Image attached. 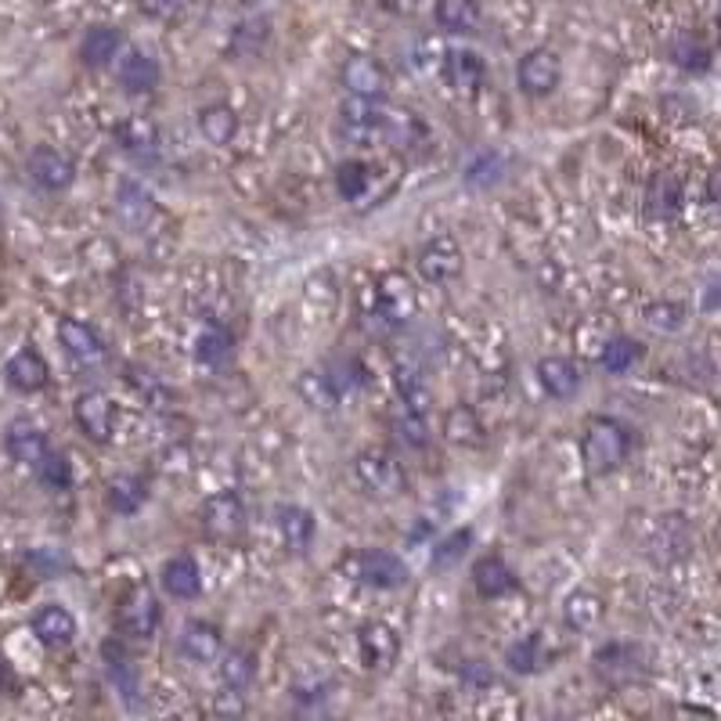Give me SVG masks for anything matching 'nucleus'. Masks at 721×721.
<instances>
[{"mask_svg":"<svg viewBox=\"0 0 721 721\" xmlns=\"http://www.w3.org/2000/svg\"><path fill=\"white\" fill-rule=\"evenodd\" d=\"M159 79H162V70H159V62L152 59V54H145V51L119 54L116 84L124 87L130 98H145V94H152L159 87Z\"/></svg>","mask_w":721,"mask_h":721,"instance_id":"nucleus-14","label":"nucleus"},{"mask_svg":"<svg viewBox=\"0 0 721 721\" xmlns=\"http://www.w3.org/2000/svg\"><path fill=\"white\" fill-rule=\"evenodd\" d=\"M275 523H278V534H282V545L289 549L293 555H307L310 545L318 538V523L304 506H278L275 509Z\"/></svg>","mask_w":721,"mask_h":721,"instance_id":"nucleus-17","label":"nucleus"},{"mask_svg":"<svg viewBox=\"0 0 721 721\" xmlns=\"http://www.w3.org/2000/svg\"><path fill=\"white\" fill-rule=\"evenodd\" d=\"M383 4H386L390 11H415L418 0H383Z\"/></svg>","mask_w":721,"mask_h":721,"instance_id":"nucleus-59","label":"nucleus"},{"mask_svg":"<svg viewBox=\"0 0 721 721\" xmlns=\"http://www.w3.org/2000/svg\"><path fill=\"white\" fill-rule=\"evenodd\" d=\"M33 635H36L47 649L70 646L73 638H76V617H73L65 606L47 603V606H40L36 614H33Z\"/></svg>","mask_w":721,"mask_h":721,"instance_id":"nucleus-25","label":"nucleus"},{"mask_svg":"<svg viewBox=\"0 0 721 721\" xmlns=\"http://www.w3.org/2000/svg\"><path fill=\"white\" fill-rule=\"evenodd\" d=\"M202 530H206L210 538L216 541H231L238 538L242 530H246V506H242V498L235 491H216L202 501Z\"/></svg>","mask_w":721,"mask_h":721,"instance_id":"nucleus-8","label":"nucleus"},{"mask_svg":"<svg viewBox=\"0 0 721 721\" xmlns=\"http://www.w3.org/2000/svg\"><path fill=\"white\" fill-rule=\"evenodd\" d=\"M138 4H141V15H148V19H170V15H177L181 0H138Z\"/></svg>","mask_w":721,"mask_h":721,"instance_id":"nucleus-55","label":"nucleus"},{"mask_svg":"<svg viewBox=\"0 0 721 721\" xmlns=\"http://www.w3.org/2000/svg\"><path fill=\"white\" fill-rule=\"evenodd\" d=\"M603 614H606L603 598H598L595 592H584V589L570 592V595H566V603H563V621H566V628H570V632H577V635L598 628V621H603Z\"/></svg>","mask_w":721,"mask_h":721,"instance_id":"nucleus-32","label":"nucleus"},{"mask_svg":"<svg viewBox=\"0 0 721 721\" xmlns=\"http://www.w3.org/2000/svg\"><path fill=\"white\" fill-rule=\"evenodd\" d=\"M372 188V170H369V162H361V159H347V162H339L336 167V192L343 195L347 202H358L364 192Z\"/></svg>","mask_w":721,"mask_h":721,"instance_id":"nucleus-43","label":"nucleus"},{"mask_svg":"<svg viewBox=\"0 0 721 721\" xmlns=\"http://www.w3.org/2000/svg\"><path fill=\"white\" fill-rule=\"evenodd\" d=\"M25 173L36 188L44 192H65L76 181V162L54 145H36L30 159H25Z\"/></svg>","mask_w":721,"mask_h":721,"instance_id":"nucleus-9","label":"nucleus"},{"mask_svg":"<svg viewBox=\"0 0 721 721\" xmlns=\"http://www.w3.org/2000/svg\"><path fill=\"white\" fill-rule=\"evenodd\" d=\"M401 404L404 407H412V412L418 415H426V407H430V390L423 383V375L418 372H401Z\"/></svg>","mask_w":721,"mask_h":721,"instance_id":"nucleus-53","label":"nucleus"},{"mask_svg":"<svg viewBox=\"0 0 721 721\" xmlns=\"http://www.w3.org/2000/svg\"><path fill=\"white\" fill-rule=\"evenodd\" d=\"M336 574H343L353 584H364V589H379V592H393L407 584V563L401 555H393L386 549H353L343 552V560L336 563Z\"/></svg>","mask_w":721,"mask_h":721,"instance_id":"nucleus-1","label":"nucleus"},{"mask_svg":"<svg viewBox=\"0 0 721 721\" xmlns=\"http://www.w3.org/2000/svg\"><path fill=\"white\" fill-rule=\"evenodd\" d=\"M195 124H199V134L206 138L210 145H231L238 138V113L231 105L224 102H213V105H202L199 108V116H195Z\"/></svg>","mask_w":721,"mask_h":721,"instance_id":"nucleus-28","label":"nucleus"},{"mask_svg":"<svg viewBox=\"0 0 721 721\" xmlns=\"http://www.w3.org/2000/svg\"><path fill=\"white\" fill-rule=\"evenodd\" d=\"M444 441L455 447H484V423L469 404H455L444 415Z\"/></svg>","mask_w":721,"mask_h":721,"instance_id":"nucleus-34","label":"nucleus"},{"mask_svg":"<svg viewBox=\"0 0 721 721\" xmlns=\"http://www.w3.org/2000/svg\"><path fill=\"white\" fill-rule=\"evenodd\" d=\"M119 51H124V33L116 25H91L84 40H79V59H84L87 70L113 65L119 59Z\"/></svg>","mask_w":721,"mask_h":721,"instance_id":"nucleus-26","label":"nucleus"},{"mask_svg":"<svg viewBox=\"0 0 721 721\" xmlns=\"http://www.w3.org/2000/svg\"><path fill=\"white\" fill-rule=\"evenodd\" d=\"M267 44H271V22L264 15L242 19L235 30H231V51L242 54V59H256Z\"/></svg>","mask_w":721,"mask_h":721,"instance_id":"nucleus-40","label":"nucleus"},{"mask_svg":"<svg viewBox=\"0 0 721 721\" xmlns=\"http://www.w3.org/2000/svg\"><path fill=\"white\" fill-rule=\"evenodd\" d=\"M379 134H383V138L393 141V145L407 148V145L418 138V134H423V124H418L415 113H407V108H390V105H386L383 127H379Z\"/></svg>","mask_w":721,"mask_h":721,"instance_id":"nucleus-44","label":"nucleus"},{"mask_svg":"<svg viewBox=\"0 0 721 721\" xmlns=\"http://www.w3.org/2000/svg\"><path fill=\"white\" fill-rule=\"evenodd\" d=\"M506 156L498 152V148H484V152H476L469 162H466V184L469 188H495L506 181Z\"/></svg>","mask_w":721,"mask_h":721,"instance_id":"nucleus-39","label":"nucleus"},{"mask_svg":"<svg viewBox=\"0 0 721 721\" xmlns=\"http://www.w3.org/2000/svg\"><path fill=\"white\" fill-rule=\"evenodd\" d=\"M4 379L15 393H40L51 383V369L33 347H22L19 353H11V358H8Z\"/></svg>","mask_w":721,"mask_h":721,"instance_id":"nucleus-16","label":"nucleus"},{"mask_svg":"<svg viewBox=\"0 0 721 721\" xmlns=\"http://www.w3.org/2000/svg\"><path fill=\"white\" fill-rule=\"evenodd\" d=\"M390 430H393V437L404 441L407 447H423L426 437H430L426 415H418V412H412V407H404V404L390 415Z\"/></svg>","mask_w":721,"mask_h":721,"instance_id":"nucleus-47","label":"nucleus"},{"mask_svg":"<svg viewBox=\"0 0 721 721\" xmlns=\"http://www.w3.org/2000/svg\"><path fill=\"white\" fill-rule=\"evenodd\" d=\"M36 476H40V484L51 487V491H65V487L73 484V462H70V455L47 452L44 458H40Z\"/></svg>","mask_w":721,"mask_h":721,"instance_id":"nucleus-50","label":"nucleus"},{"mask_svg":"<svg viewBox=\"0 0 721 721\" xmlns=\"http://www.w3.org/2000/svg\"><path fill=\"white\" fill-rule=\"evenodd\" d=\"M549 664V649H545V635H523L506 649V668L512 675H541Z\"/></svg>","mask_w":721,"mask_h":721,"instance_id":"nucleus-31","label":"nucleus"},{"mask_svg":"<svg viewBox=\"0 0 721 721\" xmlns=\"http://www.w3.org/2000/svg\"><path fill=\"white\" fill-rule=\"evenodd\" d=\"M116 206H119V216H124L130 227H145L156 216V199L148 195L141 184H134V181H127L124 188H119Z\"/></svg>","mask_w":721,"mask_h":721,"instance_id":"nucleus-41","label":"nucleus"},{"mask_svg":"<svg viewBox=\"0 0 721 721\" xmlns=\"http://www.w3.org/2000/svg\"><path fill=\"white\" fill-rule=\"evenodd\" d=\"M25 566H30V574L51 581L59 574H70L73 563L62 549H33V552H25Z\"/></svg>","mask_w":721,"mask_h":721,"instance_id":"nucleus-51","label":"nucleus"},{"mask_svg":"<svg viewBox=\"0 0 721 721\" xmlns=\"http://www.w3.org/2000/svg\"><path fill=\"white\" fill-rule=\"evenodd\" d=\"M462 264H466V256H462V246L452 235L430 238L426 246L418 250V256H415L418 278L430 282V285H447L452 278H458L462 275Z\"/></svg>","mask_w":721,"mask_h":721,"instance_id":"nucleus-7","label":"nucleus"},{"mask_svg":"<svg viewBox=\"0 0 721 721\" xmlns=\"http://www.w3.org/2000/svg\"><path fill=\"white\" fill-rule=\"evenodd\" d=\"M433 19L444 33H473L476 25H480L484 11H480V0H437V8H433Z\"/></svg>","mask_w":721,"mask_h":721,"instance_id":"nucleus-33","label":"nucleus"},{"mask_svg":"<svg viewBox=\"0 0 721 721\" xmlns=\"http://www.w3.org/2000/svg\"><path fill=\"white\" fill-rule=\"evenodd\" d=\"M375 307H379V315H383L386 321H404V318H412L415 315V289H412V282H407L404 275H397V271H390V275L379 278L375 285Z\"/></svg>","mask_w":721,"mask_h":721,"instance_id":"nucleus-19","label":"nucleus"},{"mask_svg":"<svg viewBox=\"0 0 721 721\" xmlns=\"http://www.w3.org/2000/svg\"><path fill=\"white\" fill-rule=\"evenodd\" d=\"M216 714H221L224 721H238L242 718V692L224 689L221 697H216Z\"/></svg>","mask_w":721,"mask_h":721,"instance_id":"nucleus-54","label":"nucleus"},{"mask_svg":"<svg viewBox=\"0 0 721 721\" xmlns=\"http://www.w3.org/2000/svg\"><path fill=\"white\" fill-rule=\"evenodd\" d=\"M59 343H62V350L70 353L76 364H87V369H94V364L105 361L102 336L94 332L87 321H79V318H59Z\"/></svg>","mask_w":721,"mask_h":721,"instance_id":"nucleus-15","label":"nucleus"},{"mask_svg":"<svg viewBox=\"0 0 721 721\" xmlns=\"http://www.w3.org/2000/svg\"><path fill=\"white\" fill-rule=\"evenodd\" d=\"M444 76L455 91H480L487 76V62L469 47H455L444 54Z\"/></svg>","mask_w":721,"mask_h":721,"instance_id":"nucleus-27","label":"nucleus"},{"mask_svg":"<svg viewBox=\"0 0 721 721\" xmlns=\"http://www.w3.org/2000/svg\"><path fill=\"white\" fill-rule=\"evenodd\" d=\"M231 358V339L221 329H210L195 339V361L206 364V369H224Z\"/></svg>","mask_w":721,"mask_h":721,"instance_id":"nucleus-49","label":"nucleus"},{"mask_svg":"<svg viewBox=\"0 0 721 721\" xmlns=\"http://www.w3.org/2000/svg\"><path fill=\"white\" fill-rule=\"evenodd\" d=\"M358 646H361V660L369 671H390L397 664V653H401V638L397 632L390 628L383 621H369L361 624L358 632Z\"/></svg>","mask_w":721,"mask_h":721,"instance_id":"nucleus-13","label":"nucleus"},{"mask_svg":"<svg viewBox=\"0 0 721 721\" xmlns=\"http://www.w3.org/2000/svg\"><path fill=\"white\" fill-rule=\"evenodd\" d=\"M343 87L350 91V98L383 102L390 91V73L372 54H353V59L343 62Z\"/></svg>","mask_w":721,"mask_h":721,"instance_id":"nucleus-11","label":"nucleus"},{"mask_svg":"<svg viewBox=\"0 0 721 721\" xmlns=\"http://www.w3.org/2000/svg\"><path fill=\"white\" fill-rule=\"evenodd\" d=\"M105 501L116 516H134L148 501V487H145L141 476L124 473V476H116V480H108Z\"/></svg>","mask_w":721,"mask_h":721,"instance_id":"nucleus-35","label":"nucleus"},{"mask_svg":"<svg viewBox=\"0 0 721 721\" xmlns=\"http://www.w3.org/2000/svg\"><path fill=\"white\" fill-rule=\"evenodd\" d=\"M563 79V62L560 54L549 47H534L527 51L520 62H516V84L527 94V98H549V94L560 87Z\"/></svg>","mask_w":721,"mask_h":721,"instance_id":"nucleus-6","label":"nucleus"},{"mask_svg":"<svg viewBox=\"0 0 721 721\" xmlns=\"http://www.w3.org/2000/svg\"><path fill=\"white\" fill-rule=\"evenodd\" d=\"M383 113H386V102H369V98H343L339 105V119L350 134L358 138H375L379 127H383Z\"/></svg>","mask_w":721,"mask_h":721,"instance_id":"nucleus-29","label":"nucleus"},{"mask_svg":"<svg viewBox=\"0 0 721 721\" xmlns=\"http://www.w3.org/2000/svg\"><path fill=\"white\" fill-rule=\"evenodd\" d=\"M159 584L170 598H177V603H192V598L202 595V570L192 555H173V560L162 563Z\"/></svg>","mask_w":721,"mask_h":721,"instance_id":"nucleus-18","label":"nucleus"},{"mask_svg":"<svg viewBox=\"0 0 721 721\" xmlns=\"http://www.w3.org/2000/svg\"><path fill=\"white\" fill-rule=\"evenodd\" d=\"M116 141L134 159H156V152H159V130H156L152 119H145V116L124 119L116 130Z\"/></svg>","mask_w":721,"mask_h":721,"instance_id":"nucleus-30","label":"nucleus"},{"mask_svg":"<svg viewBox=\"0 0 721 721\" xmlns=\"http://www.w3.org/2000/svg\"><path fill=\"white\" fill-rule=\"evenodd\" d=\"M15 689H19L15 671H11V664H8V660H0V692H15Z\"/></svg>","mask_w":721,"mask_h":721,"instance_id":"nucleus-57","label":"nucleus"},{"mask_svg":"<svg viewBox=\"0 0 721 721\" xmlns=\"http://www.w3.org/2000/svg\"><path fill=\"white\" fill-rule=\"evenodd\" d=\"M678 527H657V538H653V552L660 555V560H686L689 549H692V534L682 520H675Z\"/></svg>","mask_w":721,"mask_h":721,"instance_id":"nucleus-46","label":"nucleus"},{"mask_svg":"<svg viewBox=\"0 0 721 721\" xmlns=\"http://www.w3.org/2000/svg\"><path fill=\"white\" fill-rule=\"evenodd\" d=\"M473 589L484 598H506L520 589V581H516L512 566L501 555H480L473 563Z\"/></svg>","mask_w":721,"mask_h":721,"instance_id":"nucleus-21","label":"nucleus"},{"mask_svg":"<svg viewBox=\"0 0 721 721\" xmlns=\"http://www.w3.org/2000/svg\"><path fill=\"white\" fill-rule=\"evenodd\" d=\"M462 678L469 686H495V671L487 664H469V668H462Z\"/></svg>","mask_w":721,"mask_h":721,"instance_id":"nucleus-56","label":"nucleus"},{"mask_svg":"<svg viewBox=\"0 0 721 721\" xmlns=\"http://www.w3.org/2000/svg\"><path fill=\"white\" fill-rule=\"evenodd\" d=\"M353 476H358L364 491L375 495V498H397L407 487L401 462L386 452H361L358 458H353Z\"/></svg>","mask_w":721,"mask_h":721,"instance_id":"nucleus-5","label":"nucleus"},{"mask_svg":"<svg viewBox=\"0 0 721 721\" xmlns=\"http://www.w3.org/2000/svg\"><path fill=\"white\" fill-rule=\"evenodd\" d=\"M156 628H159V598H156V592L148 589L145 581L130 584V589L119 595V603H116V632L124 638H138V643H145V638L156 635Z\"/></svg>","mask_w":721,"mask_h":721,"instance_id":"nucleus-3","label":"nucleus"},{"mask_svg":"<svg viewBox=\"0 0 721 721\" xmlns=\"http://www.w3.org/2000/svg\"><path fill=\"white\" fill-rule=\"evenodd\" d=\"M177 649H181V657L184 660H192V664H210L216 660L224 653V635L216 624L210 621H192L188 628L181 632V638H177Z\"/></svg>","mask_w":721,"mask_h":721,"instance_id":"nucleus-23","label":"nucleus"},{"mask_svg":"<svg viewBox=\"0 0 721 721\" xmlns=\"http://www.w3.org/2000/svg\"><path fill=\"white\" fill-rule=\"evenodd\" d=\"M256 678V657L250 649H231L221 664V682L231 692H246Z\"/></svg>","mask_w":721,"mask_h":721,"instance_id":"nucleus-42","label":"nucleus"},{"mask_svg":"<svg viewBox=\"0 0 721 721\" xmlns=\"http://www.w3.org/2000/svg\"><path fill=\"white\" fill-rule=\"evenodd\" d=\"M552 721H563V718H552Z\"/></svg>","mask_w":721,"mask_h":721,"instance_id":"nucleus-60","label":"nucleus"},{"mask_svg":"<svg viewBox=\"0 0 721 721\" xmlns=\"http://www.w3.org/2000/svg\"><path fill=\"white\" fill-rule=\"evenodd\" d=\"M325 379H329L332 390L339 393V401H343L361 386V364L353 358H339V361L329 364V369H325Z\"/></svg>","mask_w":721,"mask_h":721,"instance_id":"nucleus-52","label":"nucleus"},{"mask_svg":"<svg viewBox=\"0 0 721 721\" xmlns=\"http://www.w3.org/2000/svg\"><path fill=\"white\" fill-rule=\"evenodd\" d=\"M671 62L678 65L682 73H707L714 65V51H711V44H707L703 36H697V33H682L671 44Z\"/></svg>","mask_w":721,"mask_h":721,"instance_id":"nucleus-36","label":"nucleus"},{"mask_svg":"<svg viewBox=\"0 0 721 721\" xmlns=\"http://www.w3.org/2000/svg\"><path fill=\"white\" fill-rule=\"evenodd\" d=\"M592 668L598 671V678H606L609 686H628L635 678H643L649 668L646 649L638 643H628V638H614V643L598 646L592 657Z\"/></svg>","mask_w":721,"mask_h":721,"instance_id":"nucleus-4","label":"nucleus"},{"mask_svg":"<svg viewBox=\"0 0 721 721\" xmlns=\"http://www.w3.org/2000/svg\"><path fill=\"white\" fill-rule=\"evenodd\" d=\"M296 393L304 397V404L310 412L332 415L339 407V393L332 390V383L325 379V372H299L296 375Z\"/></svg>","mask_w":721,"mask_h":721,"instance_id":"nucleus-38","label":"nucleus"},{"mask_svg":"<svg viewBox=\"0 0 721 721\" xmlns=\"http://www.w3.org/2000/svg\"><path fill=\"white\" fill-rule=\"evenodd\" d=\"M646 325L649 329H657V332H682V325H686V307L682 304H675V299H653V304L646 307Z\"/></svg>","mask_w":721,"mask_h":721,"instance_id":"nucleus-48","label":"nucleus"},{"mask_svg":"<svg viewBox=\"0 0 721 721\" xmlns=\"http://www.w3.org/2000/svg\"><path fill=\"white\" fill-rule=\"evenodd\" d=\"M469 549H473V530H469V527H458V530L444 534L437 545H433L430 566H433V570H452Z\"/></svg>","mask_w":721,"mask_h":721,"instance_id":"nucleus-45","label":"nucleus"},{"mask_svg":"<svg viewBox=\"0 0 721 721\" xmlns=\"http://www.w3.org/2000/svg\"><path fill=\"white\" fill-rule=\"evenodd\" d=\"M538 383L552 401H570V397H577V390H581V369L570 358H541Z\"/></svg>","mask_w":721,"mask_h":721,"instance_id":"nucleus-24","label":"nucleus"},{"mask_svg":"<svg viewBox=\"0 0 721 721\" xmlns=\"http://www.w3.org/2000/svg\"><path fill=\"white\" fill-rule=\"evenodd\" d=\"M581 452H584V466L592 473H614L632 455V433L624 430L617 418L595 415L589 418V426H584Z\"/></svg>","mask_w":721,"mask_h":721,"instance_id":"nucleus-2","label":"nucleus"},{"mask_svg":"<svg viewBox=\"0 0 721 721\" xmlns=\"http://www.w3.org/2000/svg\"><path fill=\"white\" fill-rule=\"evenodd\" d=\"M102 660H105V671H108V682L116 686V692L124 697V703L130 711L141 707V675H138V664H134L130 649L119 643V638H108L102 646Z\"/></svg>","mask_w":721,"mask_h":721,"instance_id":"nucleus-12","label":"nucleus"},{"mask_svg":"<svg viewBox=\"0 0 721 721\" xmlns=\"http://www.w3.org/2000/svg\"><path fill=\"white\" fill-rule=\"evenodd\" d=\"M643 210L649 221H671L682 210V181L675 173H653L643 195Z\"/></svg>","mask_w":721,"mask_h":721,"instance_id":"nucleus-22","label":"nucleus"},{"mask_svg":"<svg viewBox=\"0 0 721 721\" xmlns=\"http://www.w3.org/2000/svg\"><path fill=\"white\" fill-rule=\"evenodd\" d=\"M73 415H76V426L87 433V441L94 444H108L116 433V404L108 397L105 390H87L79 393L76 404H73Z\"/></svg>","mask_w":721,"mask_h":721,"instance_id":"nucleus-10","label":"nucleus"},{"mask_svg":"<svg viewBox=\"0 0 721 721\" xmlns=\"http://www.w3.org/2000/svg\"><path fill=\"white\" fill-rule=\"evenodd\" d=\"M4 452L15 458L19 466L36 469L40 458L51 452V444H47L44 430H36L33 423H25V418H15V423L4 430Z\"/></svg>","mask_w":721,"mask_h":721,"instance_id":"nucleus-20","label":"nucleus"},{"mask_svg":"<svg viewBox=\"0 0 721 721\" xmlns=\"http://www.w3.org/2000/svg\"><path fill=\"white\" fill-rule=\"evenodd\" d=\"M703 310H718V282L707 285V299H703Z\"/></svg>","mask_w":721,"mask_h":721,"instance_id":"nucleus-58","label":"nucleus"},{"mask_svg":"<svg viewBox=\"0 0 721 721\" xmlns=\"http://www.w3.org/2000/svg\"><path fill=\"white\" fill-rule=\"evenodd\" d=\"M643 353H646V347L638 343V339H632V336H609L603 353H598V364H603L609 375H624V372H632L638 361H643Z\"/></svg>","mask_w":721,"mask_h":721,"instance_id":"nucleus-37","label":"nucleus"}]
</instances>
